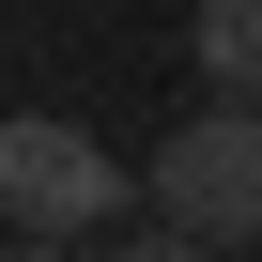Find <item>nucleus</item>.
Wrapping results in <instances>:
<instances>
[{"label":"nucleus","mask_w":262,"mask_h":262,"mask_svg":"<svg viewBox=\"0 0 262 262\" xmlns=\"http://www.w3.org/2000/svg\"><path fill=\"white\" fill-rule=\"evenodd\" d=\"M139 201L170 216V247H262V93H201L139 155Z\"/></svg>","instance_id":"1"},{"label":"nucleus","mask_w":262,"mask_h":262,"mask_svg":"<svg viewBox=\"0 0 262 262\" xmlns=\"http://www.w3.org/2000/svg\"><path fill=\"white\" fill-rule=\"evenodd\" d=\"M123 216H139V185H123V155L93 139V123H62V108H16L0 123V231L16 247H93Z\"/></svg>","instance_id":"2"},{"label":"nucleus","mask_w":262,"mask_h":262,"mask_svg":"<svg viewBox=\"0 0 262 262\" xmlns=\"http://www.w3.org/2000/svg\"><path fill=\"white\" fill-rule=\"evenodd\" d=\"M185 62H201V93H262V0H201Z\"/></svg>","instance_id":"3"}]
</instances>
